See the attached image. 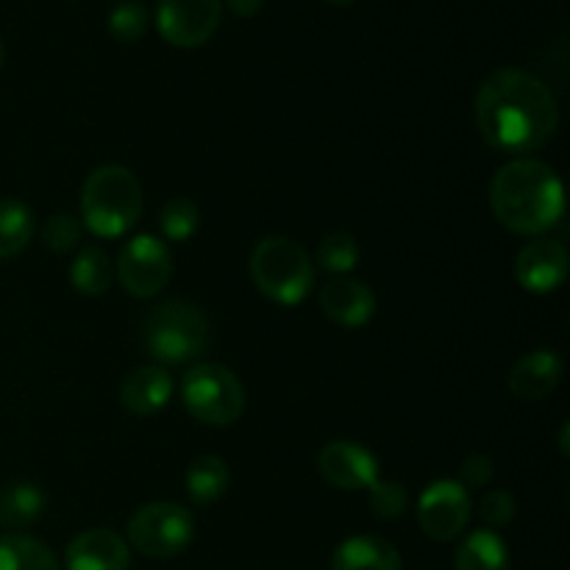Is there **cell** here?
<instances>
[{"instance_id":"33","label":"cell","mask_w":570,"mask_h":570,"mask_svg":"<svg viewBox=\"0 0 570 570\" xmlns=\"http://www.w3.org/2000/svg\"><path fill=\"white\" fill-rule=\"evenodd\" d=\"M328 3H334V6H348V3H356V0H328Z\"/></svg>"},{"instance_id":"22","label":"cell","mask_w":570,"mask_h":570,"mask_svg":"<svg viewBox=\"0 0 570 570\" xmlns=\"http://www.w3.org/2000/svg\"><path fill=\"white\" fill-rule=\"evenodd\" d=\"M0 570H61L53 551L28 534L0 538Z\"/></svg>"},{"instance_id":"19","label":"cell","mask_w":570,"mask_h":570,"mask_svg":"<svg viewBox=\"0 0 570 570\" xmlns=\"http://www.w3.org/2000/svg\"><path fill=\"white\" fill-rule=\"evenodd\" d=\"M45 512V493L37 484H11L3 495H0V527L9 532H22V529L33 527Z\"/></svg>"},{"instance_id":"14","label":"cell","mask_w":570,"mask_h":570,"mask_svg":"<svg viewBox=\"0 0 570 570\" xmlns=\"http://www.w3.org/2000/svg\"><path fill=\"white\" fill-rule=\"evenodd\" d=\"M321 309L337 326L360 328L376 315V295L362 282L337 276L321 289Z\"/></svg>"},{"instance_id":"31","label":"cell","mask_w":570,"mask_h":570,"mask_svg":"<svg viewBox=\"0 0 570 570\" xmlns=\"http://www.w3.org/2000/svg\"><path fill=\"white\" fill-rule=\"evenodd\" d=\"M226 3L237 17H254V14H259V9L265 0H226Z\"/></svg>"},{"instance_id":"30","label":"cell","mask_w":570,"mask_h":570,"mask_svg":"<svg viewBox=\"0 0 570 570\" xmlns=\"http://www.w3.org/2000/svg\"><path fill=\"white\" fill-rule=\"evenodd\" d=\"M493 482V460L482 454L468 456L460 465V484L471 493V490H482Z\"/></svg>"},{"instance_id":"34","label":"cell","mask_w":570,"mask_h":570,"mask_svg":"<svg viewBox=\"0 0 570 570\" xmlns=\"http://www.w3.org/2000/svg\"><path fill=\"white\" fill-rule=\"evenodd\" d=\"M0 65H3V42H0Z\"/></svg>"},{"instance_id":"5","label":"cell","mask_w":570,"mask_h":570,"mask_svg":"<svg viewBox=\"0 0 570 570\" xmlns=\"http://www.w3.org/2000/svg\"><path fill=\"white\" fill-rule=\"evenodd\" d=\"M142 340L161 365H187L209 348V321L189 301H165L145 317Z\"/></svg>"},{"instance_id":"24","label":"cell","mask_w":570,"mask_h":570,"mask_svg":"<svg viewBox=\"0 0 570 570\" xmlns=\"http://www.w3.org/2000/svg\"><path fill=\"white\" fill-rule=\"evenodd\" d=\"M315 265L332 276H348L360 265V245L351 234L334 232L321 243L315 256Z\"/></svg>"},{"instance_id":"16","label":"cell","mask_w":570,"mask_h":570,"mask_svg":"<svg viewBox=\"0 0 570 570\" xmlns=\"http://www.w3.org/2000/svg\"><path fill=\"white\" fill-rule=\"evenodd\" d=\"M173 395V379L165 367L145 365L128 373L120 384V401L131 415L150 417L167 406Z\"/></svg>"},{"instance_id":"4","label":"cell","mask_w":570,"mask_h":570,"mask_svg":"<svg viewBox=\"0 0 570 570\" xmlns=\"http://www.w3.org/2000/svg\"><path fill=\"white\" fill-rule=\"evenodd\" d=\"M250 278L273 304L295 306L315 287V262L287 237H265L250 250Z\"/></svg>"},{"instance_id":"27","label":"cell","mask_w":570,"mask_h":570,"mask_svg":"<svg viewBox=\"0 0 570 570\" xmlns=\"http://www.w3.org/2000/svg\"><path fill=\"white\" fill-rule=\"evenodd\" d=\"M145 26H148V9L139 0H120L109 11V31L120 42H134L142 37Z\"/></svg>"},{"instance_id":"26","label":"cell","mask_w":570,"mask_h":570,"mask_svg":"<svg viewBox=\"0 0 570 570\" xmlns=\"http://www.w3.org/2000/svg\"><path fill=\"white\" fill-rule=\"evenodd\" d=\"M406 504H410V495H406V488L401 482H376L367 488V507L376 518L382 521H395L406 512Z\"/></svg>"},{"instance_id":"32","label":"cell","mask_w":570,"mask_h":570,"mask_svg":"<svg viewBox=\"0 0 570 570\" xmlns=\"http://www.w3.org/2000/svg\"><path fill=\"white\" fill-rule=\"evenodd\" d=\"M560 449H562V454H568V423H562V432H560Z\"/></svg>"},{"instance_id":"13","label":"cell","mask_w":570,"mask_h":570,"mask_svg":"<svg viewBox=\"0 0 570 570\" xmlns=\"http://www.w3.org/2000/svg\"><path fill=\"white\" fill-rule=\"evenodd\" d=\"M67 570H128L131 551L111 529H87L76 534L65 551Z\"/></svg>"},{"instance_id":"18","label":"cell","mask_w":570,"mask_h":570,"mask_svg":"<svg viewBox=\"0 0 570 570\" xmlns=\"http://www.w3.org/2000/svg\"><path fill=\"white\" fill-rule=\"evenodd\" d=\"M456 570H510V549L493 529L468 534L454 557Z\"/></svg>"},{"instance_id":"15","label":"cell","mask_w":570,"mask_h":570,"mask_svg":"<svg viewBox=\"0 0 570 570\" xmlns=\"http://www.w3.org/2000/svg\"><path fill=\"white\" fill-rule=\"evenodd\" d=\"M562 379V360L557 351L540 348L532 354L521 356V360L512 365L510 379V393L521 401H543L549 399L557 390Z\"/></svg>"},{"instance_id":"9","label":"cell","mask_w":570,"mask_h":570,"mask_svg":"<svg viewBox=\"0 0 570 570\" xmlns=\"http://www.w3.org/2000/svg\"><path fill=\"white\" fill-rule=\"evenodd\" d=\"M471 493L451 479L432 482L417 499V523L423 534L438 543H451L460 538L471 521Z\"/></svg>"},{"instance_id":"10","label":"cell","mask_w":570,"mask_h":570,"mask_svg":"<svg viewBox=\"0 0 570 570\" xmlns=\"http://www.w3.org/2000/svg\"><path fill=\"white\" fill-rule=\"evenodd\" d=\"M220 0H159L156 28L176 48H200L220 28Z\"/></svg>"},{"instance_id":"29","label":"cell","mask_w":570,"mask_h":570,"mask_svg":"<svg viewBox=\"0 0 570 570\" xmlns=\"http://www.w3.org/2000/svg\"><path fill=\"white\" fill-rule=\"evenodd\" d=\"M515 512L518 504L515 499H512V493H507V490H490V493H484L482 501H479V515H482V521L488 523L490 529H501L507 527V523H512Z\"/></svg>"},{"instance_id":"8","label":"cell","mask_w":570,"mask_h":570,"mask_svg":"<svg viewBox=\"0 0 570 570\" xmlns=\"http://www.w3.org/2000/svg\"><path fill=\"white\" fill-rule=\"evenodd\" d=\"M173 276V256L170 248L159 237L139 234L117 259V278L122 289L134 298H154L167 287Z\"/></svg>"},{"instance_id":"17","label":"cell","mask_w":570,"mask_h":570,"mask_svg":"<svg viewBox=\"0 0 570 570\" xmlns=\"http://www.w3.org/2000/svg\"><path fill=\"white\" fill-rule=\"evenodd\" d=\"M332 570H404V562H401L399 549L387 540L356 534L337 546Z\"/></svg>"},{"instance_id":"12","label":"cell","mask_w":570,"mask_h":570,"mask_svg":"<svg viewBox=\"0 0 570 570\" xmlns=\"http://www.w3.org/2000/svg\"><path fill=\"white\" fill-rule=\"evenodd\" d=\"M568 250L557 239H534L523 245L515 259V278L527 293L549 295L568 278Z\"/></svg>"},{"instance_id":"20","label":"cell","mask_w":570,"mask_h":570,"mask_svg":"<svg viewBox=\"0 0 570 570\" xmlns=\"http://www.w3.org/2000/svg\"><path fill=\"white\" fill-rule=\"evenodd\" d=\"M228 482H232V471H228V465L220 456H198L187 471V495L198 507L215 504V501L226 495Z\"/></svg>"},{"instance_id":"6","label":"cell","mask_w":570,"mask_h":570,"mask_svg":"<svg viewBox=\"0 0 570 570\" xmlns=\"http://www.w3.org/2000/svg\"><path fill=\"white\" fill-rule=\"evenodd\" d=\"M181 401L195 421L206 426H232L245 412V387L226 365L198 362L184 376Z\"/></svg>"},{"instance_id":"11","label":"cell","mask_w":570,"mask_h":570,"mask_svg":"<svg viewBox=\"0 0 570 570\" xmlns=\"http://www.w3.org/2000/svg\"><path fill=\"white\" fill-rule=\"evenodd\" d=\"M317 471L337 490H367L379 479V460L354 440H334L317 456Z\"/></svg>"},{"instance_id":"7","label":"cell","mask_w":570,"mask_h":570,"mask_svg":"<svg viewBox=\"0 0 570 570\" xmlns=\"http://www.w3.org/2000/svg\"><path fill=\"white\" fill-rule=\"evenodd\" d=\"M195 538L193 512L176 501H154L139 507L128 521V543L150 560L181 554Z\"/></svg>"},{"instance_id":"23","label":"cell","mask_w":570,"mask_h":570,"mask_svg":"<svg viewBox=\"0 0 570 570\" xmlns=\"http://www.w3.org/2000/svg\"><path fill=\"white\" fill-rule=\"evenodd\" d=\"M33 237V215L22 200H0V259H14Z\"/></svg>"},{"instance_id":"3","label":"cell","mask_w":570,"mask_h":570,"mask_svg":"<svg viewBox=\"0 0 570 570\" xmlns=\"http://www.w3.org/2000/svg\"><path fill=\"white\" fill-rule=\"evenodd\" d=\"M142 215V187L122 165H100L81 187L83 226L104 239H117L137 226Z\"/></svg>"},{"instance_id":"1","label":"cell","mask_w":570,"mask_h":570,"mask_svg":"<svg viewBox=\"0 0 570 570\" xmlns=\"http://www.w3.org/2000/svg\"><path fill=\"white\" fill-rule=\"evenodd\" d=\"M473 109L484 142L510 156L543 148L560 122V106L549 83L518 67H501L484 78Z\"/></svg>"},{"instance_id":"25","label":"cell","mask_w":570,"mask_h":570,"mask_svg":"<svg viewBox=\"0 0 570 570\" xmlns=\"http://www.w3.org/2000/svg\"><path fill=\"white\" fill-rule=\"evenodd\" d=\"M159 226L161 234L173 243H184V239L193 237L200 226V212L193 200L187 198H173L161 206L159 215Z\"/></svg>"},{"instance_id":"21","label":"cell","mask_w":570,"mask_h":570,"mask_svg":"<svg viewBox=\"0 0 570 570\" xmlns=\"http://www.w3.org/2000/svg\"><path fill=\"white\" fill-rule=\"evenodd\" d=\"M111 278H115V265H111L109 254L98 245L81 248V254L76 256L70 267V282L76 293L89 295V298L104 295L111 287Z\"/></svg>"},{"instance_id":"28","label":"cell","mask_w":570,"mask_h":570,"mask_svg":"<svg viewBox=\"0 0 570 570\" xmlns=\"http://www.w3.org/2000/svg\"><path fill=\"white\" fill-rule=\"evenodd\" d=\"M42 243L45 248L53 250V254L76 250L78 243H81V223H78L72 215L48 217L42 226Z\"/></svg>"},{"instance_id":"2","label":"cell","mask_w":570,"mask_h":570,"mask_svg":"<svg viewBox=\"0 0 570 570\" xmlns=\"http://www.w3.org/2000/svg\"><path fill=\"white\" fill-rule=\"evenodd\" d=\"M490 206L512 234H543L566 215V189L546 161L512 159L490 181Z\"/></svg>"}]
</instances>
